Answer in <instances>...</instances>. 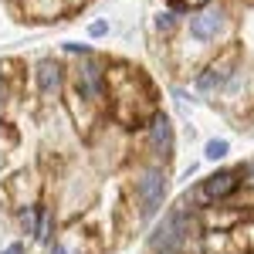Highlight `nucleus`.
Masks as SVG:
<instances>
[{"mask_svg": "<svg viewBox=\"0 0 254 254\" xmlns=\"http://www.w3.org/2000/svg\"><path fill=\"white\" fill-rule=\"evenodd\" d=\"M105 109L112 112V122L122 129H142L149 119L156 116V88L149 78L129 68V64H109V98Z\"/></svg>", "mask_w": 254, "mask_h": 254, "instance_id": "obj_1", "label": "nucleus"}, {"mask_svg": "<svg viewBox=\"0 0 254 254\" xmlns=\"http://www.w3.org/2000/svg\"><path fill=\"white\" fill-rule=\"evenodd\" d=\"M71 92L85 102H92L98 109H105V98H109V61L98 58L95 51L75 61L71 68Z\"/></svg>", "mask_w": 254, "mask_h": 254, "instance_id": "obj_2", "label": "nucleus"}, {"mask_svg": "<svg viewBox=\"0 0 254 254\" xmlns=\"http://www.w3.org/2000/svg\"><path fill=\"white\" fill-rule=\"evenodd\" d=\"M227 31H231V7L220 0L193 10L187 20V34L193 44H217L220 38H227Z\"/></svg>", "mask_w": 254, "mask_h": 254, "instance_id": "obj_3", "label": "nucleus"}, {"mask_svg": "<svg viewBox=\"0 0 254 254\" xmlns=\"http://www.w3.org/2000/svg\"><path fill=\"white\" fill-rule=\"evenodd\" d=\"M237 58H241V48H237V44H227L217 58H210L207 64H203V71H196V88L207 92V95L224 92V88L234 81V75L241 71Z\"/></svg>", "mask_w": 254, "mask_h": 254, "instance_id": "obj_4", "label": "nucleus"}, {"mask_svg": "<svg viewBox=\"0 0 254 254\" xmlns=\"http://www.w3.org/2000/svg\"><path fill=\"white\" fill-rule=\"evenodd\" d=\"M132 190H136V203H139V217H153L163 207V193H166V173H163V166H142L136 173V183H132Z\"/></svg>", "mask_w": 254, "mask_h": 254, "instance_id": "obj_5", "label": "nucleus"}, {"mask_svg": "<svg viewBox=\"0 0 254 254\" xmlns=\"http://www.w3.org/2000/svg\"><path fill=\"white\" fill-rule=\"evenodd\" d=\"M34 85H38V95L41 102H61L64 88H68V68L61 64L58 58L44 55V58L34 61Z\"/></svg>", "mask_w": 254, "mask_h": 254, "instance_id": "obj_6", "label": "nucleus"}, {"mask_svg": "<svg viewBox=\"0 0 254 254\" xmlns=\"http://www.w3.org/2000/svg\"><path fill=\"white\" fill-rule=\"evenodd\" d=\"M142 132H146V153H149V159L156 166H163L166 159L173 156V122L163 116V112H156V116L142 126Z\"/></svg>", "mask_w": 254, "mask_h": 254, "instance_id": "obj_7", "label": "nucleus"}, {"mask_svg": "<svg viewBox=\"0 0 254 254\" xmlns=\"http://www.w3.org/2000/svg\"><path fill=\"white\" fill-rule=\"evenodd\" d=\"M190 220H187V210L183 207H176L170 214L159 220V227L153 231V248L156 251H173V248H183L187 241H190Z\"/></svg>", "mask_w": 254, "mask_h": 254, "instance_id": "obj_8", "label": "nucleus"}, {"mask_svg": "<svg viewBox=\"0 0 254 254\" xmlns=\"http://www.w3.org/2000/svg\"><path fill=\"white\" fill-rule=\"evenodd\" d=\"M237 187H241V180H237L234 170H220V173H210L203 183H200V190L193 193V200H200V203L227 200V196L237 193Z\"/></svg>", "mask_w": 254, "mask_h": 254, "instance_id": "obj_9", "label": "nucleus"}, {"mask_svg": "<svg viewBox=\"0 0 254 254\" xmlns=\"http://www.w3.org/2000/svg\"><path fill=\"white\" fill-rule=\"evenodd\" d=\"M51 254H95V244H92V234L85 227H68L64 234L55 241Z\"/></svg>", "mask_w": 254, "mask_h": 254, "instance_id": "obj_10", "label": "nucleus"}, {"mask_svg": "<svg viewBox=\"0 0 254 254\" xmlns=\"http://www.w3.org/2000/svg\"><path fill=\"white\" fill-rule=\"evenodd\" d=\"M34 193H38V180L31 173H17L10 180V196H14L17 207H31L34 203Z\"/></svg>", "mask_w": 254, "mask_h": 254, "instance_id": "obj_11", "label": "nucleus"}, {"mask_svg": "<svg viewBox=\"0 0 254 254\" xmlns=\"http://www.w3.org/2000/svg\"><path fill=\"white\" fill-rule=\"evenodd\" d=\"M153 27H156L159 34H173L176 27H180V14H176L173 7H166V10H159L156 17H153Z\"/></svg>", "mask_w": 254, "mask_h": 254, "instance_id": "obj_12", "label": "nucleus"}, {"mask_svg": "<svg viewBox=\"0 0 254 254\" xmlns=\"http://www.w3.org/2000/svg\"><path fill=\"white\" fill-rule=\"evenodd\" d=\"M207 3H214V0H170V7H173L176 14H193V10L207 7Z\"/></svg>", "mask_w": 254, "mask_h": 254, "instance_id": "obj_13", "label": "nucleus"}, {"mask_svg": "<svg viewBox=\"0 0 254 254\" xmlns=\"http://www.w3.org/2000/svg\"><path fill=\"white\" fill-rule=\"evenodd\" d=\"M227 149H231L227 139H210V142H207V159H224Z\"/></svg>", "mask_w": 254, "mask_h": 254, "instance_id": "obj_14", "label": "nucleus"}, {"mask_svg": "<svg viewBox=\"0 0 254 254\" xmlns=\"http://www.w3.org/2000/svg\"><path fill=\"white\" fill-rule=\"evenodd\" d=\"M64 51H68V55H75V58L92 55V48H88V44H78V41H68V44H64Z\"/></svg>", "mask_w": 254, "mask_h": 254, "instance_id": "obj_15", "label": "nucleus"}, {"mask_svg": "<svg viewBox=\"0 0 254 254\" xmlns=\"http://www.w3.org/2000/svg\"><path fill=\"white\" fill-rule=\"evenodd\" d=\"M88 34H92V38H102V34H109V20H95V24L88 27Z\"/></svg>", "mask_w": 254, "mask_h": 254, "instance_id": "obj_16", "label": "nucleus"}, {"mask_svg": "<svg viewBox=\"0 0 254 254\" xmlns=\"http://www.w3.org/2000/svg\"><path fill=\"white\" fill-rule=\"evenodd\" d=\"M241 176H244V183H251V187H254V163L248 166V170H241Z\"/></svg>", "mask_w": 254, "mask_h": 254, "instance_id": "obj_17", "label": "nucleus"}, {"mask_svg": "<svg viewBox=\"0 0 254 254\" xmlns=\"http://www.w3.org/2000/svg\"><path fill=\"white\" fill-rule=\"evenodd\" d=\"M3 254H20V251H17V248H7V251H3Z\"/></svg>", "mask_w": 254, "mask_h": 254, "instance_id": "obj_18", "label": "nucleus"}]
</instances>
